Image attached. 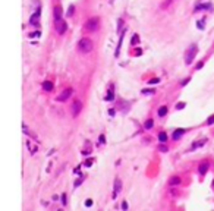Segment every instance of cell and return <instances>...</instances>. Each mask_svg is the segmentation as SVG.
<instances>
[{
	"label": "cell",
	"instance_id": "cell-1",
	"mask_svg": "<svg viewBox=\"0 0 214 211\" xmlns=\"http://www.w3.org/2000/svg\"><path fill=\"white\" fill-rule=\"evenodd\" d=\"M92 48H94V43H92V40H90V38H87V37H84V38L79 40V43H78V50H79L81 53L87 54V53L92 51Z\"/></svg>",
	"mask_w": 214,
	"mask_h": 211
},
{
	"label": "cell",
	"instance_id": "cell-2",
	"mask_svg": "<svg viewBox=\"0 0 214 211\" xmlns=\"http://www.w3.org/2000/svg\"><path fill=\"white\" fill-rule=\"evenodd\" d=\"M98 26H100V19L98 18H91L84 25V31L85 32H95L98 29Z\"/></svg>",
	"mask_w": 214,
	"mask_h": 211
},
{
	"label": "cell",
	"instance_id": "cell-3",
	"mask_svg": "<svg viewBox=\"0 0 214 211\" xmlns=\"http://www.w3.org/2000/svg\"><path fill=\"white\" fill-rule=\"evenodd\" d=\"M197 53H198V47H197L195 44H192V45L188 48L186 54H185V63H186V65H191V63L194 62V59H195Z\"/></svg>",
	"mask_w": 214,
	"mask_h": 211
},
{
	"label": "cell",
	"instance_id": "cell-4",
	"mask_svg": "<svg viewBox=\"0 0 214 211\" xmlns=\"http://www.w3.org/2000/svg\"><path fill=\"white\" fill-rule=\"evenodd\" d=\"M66 29H68V23H66L63 19H59V21H56V32H57L59 35L65 34V32H66Z\"/></svg>",
	"mask_w": 214,
	"mask_h": 211
},
{
	"label": "cell",
	"instance_id": "cell-5",
	"mask_svg": "<svg viewBox=\"0 0 214 211\" xmlns=\"http://www.w3.org/2000/svg\"><path fill=\"white\" fill-rule=\"evenodd\" d=\"M81 110H82V103H81L79 100H75L73 104H72V107H70L72 116H73V117H78V114L81 113Z\"/></svg>",
	"mask_w": 214,
	"mask_h": 211
},
{
	"label": "cell",
	"instance_id": "cell-6",
	"mask_svg": "<svg viewBox=\"0 0 214 211\" xmlns=\"http://www.w3.org/2000/svg\"><path fill=\"white\" fill-rule=\"evenodd\" d=\"M73 94V89L72 88H66L59 97H57V101H62V103H65V101H68L69 98H70V95Z\"/></svg>",
	"mask_w": 214,
	"mask_h": 211
},
{
	"label": "cell",
	"instance_id": "cell-7",
	"mask_svg": "<svg viewBox=\"0 0 214 211\" xmlns=\"http://www.w3.org/2000/svg\"><path fill=\"white\" fill-rule=\"evenodd\" d=\"M208 167H210V163H208V161H203V163L200 164V169H198V172H200V175H201V176H204V175L207 173V170H208Z\"/></svg>",
	"mask_w": 214,
	"mask_h": 211
},
{
	"label": "cell",
	"instance_id": "cell-8",
	"mask_svg": "<svg viewBox=\"0 0 214 211\" xmlns=\"http://www.w3.org/2000/svg\"><path fill=\"white\" fill-rule=\"evenodd\" d=\"M53 16H54V19L56 21H59V19H62V6H54V9H53Z\"/></svg>",
	"mask_w": 214,
	"mask_h": 211
},
{
	"label": "cell",
	"instance_id": "cell-9",
	"mask_svg": "<svg viewBox=\"0 0 214 211\" xmlns=\"http://www.w3.org/2000/svg\"><path fill=\"white\" fill-rule=\"evenodd\" d=\"M178 185H180V178L179 176H172L170 179H169V186H178Z\"/></svg>",
	"mask_w": 214,
	"mask_h": 211
},
{
	"label": "cell",
	"instance_id": "cell-10",
	"mask_svg": "<svg viewBox=\"0 0 214 211\" xmlns=\"http://www.w3.org/2000/svg\"><path fill=\"white\" fill-rule=\"evenodd\" d=\"M120 191H122V180H120V179H116V180H114V194H113V197L116 198V195H117Z\"/></svg>",
	"mask_w": 214,
	"mask_h": 211
},
{
	"label": "cell",
	"instance_id": "cell-11",
	"mask_svg": "<svg viewBox=\"0 0 214 211\" xmlns=\"http://www.w3.org/2000/svg\"><path fill=\"white\" fill-rule=\"evenodd\" d=\"M167 111H169V109H167V106H161V107L158 109V111H157V114H158V117H164V116L167 114Z\"/></svg>",
	"mask_w": 214,
	"mask_h": 211
},
{
	"label": "cell",
	"instance_id": "cell-12",
	"mask_svg": "<svg viewBox=\"0 0 214 211\" xmlns=\"http://www.w3.org/2000/svg\"><path fill=\"white\" fill-rule=\"evenodd\" d=\"M43 89L44 91H51L53 89V82L51 81H44L43 82Z\"/></svg>",
	"mask_w": 214,
	"mask_h": 211
},
{
	"label": "cell",
	"instance_id": "cell-13",
	"mask_svg": "<svg viewBox=\"0 0 214 211\" xmlns=\"http://www.w3.org/2000/svg\"><path fill=\"white\" fill-rule=\"evenodd\" d=\"M185 133V129H179V131H175L173 132V141H178L182 135Z\"/></svg>",
	"mask_w": 214,
	"mask_h": 211
},
{
	"label": "cell",
	"instance_id": "cell-14",
	"mask_svg": "<svg viewBox=\"0 0 214 211\" xmlns=\"http://www.w3.org/2000/svg\"><path fill=\"white\" fill-rule=\"evenodd\" d=\"M167 139H169V136H167L166 132H160V133H158V141H160L161 144H166Z\"/></svg>",
	"mask_w": 214,
	"mask_h": 211
},
{
	"label": "cell",
	"instance_id": "cell-15",
	"mask_svg": "<svg viewBox=\"0 0 214 211\" xmlns=\"http://www.w3.org/2000/svg\"><path fill=\"white\" fill-rule=\"evenodd\" d=\"M38 19H40V12H35V13L31 16V19H29V23H31V25H35V22H38Z\"/></svg>",
	"mask_w": 214,
	"mask_h": 211
},
{
	"label": "cell",
	"instance_id": "cell-16",
	"mask_svg": "<svg viewBox=\"0 0 214 211\" xmlns=\"http://www.w3.org/2000/svg\"><path fill=\"white\" fill-rule=\"evenodd\" d=\"M153 126H154V120L153 119H148L145 123H144V128L147 129V131H150V129H153Z\"/></svg>",
	"mask_w": 214,
	"mask_h": 211
},
{
	"label": "cell",
	"instance_id": "cell-17",
	"mask_svg": "<svg viewBox=\"0 0 214 211\" xmlns=\"http://www.w3.org/2000/svg\"><path fill=\"white\" fill-rule=\"evenodd\" d=\"M158 151H161V153H167V151H169V148H167L164 144H161V145L158 147Z\"/></svg>",
	"mask_w": 214,
	"mask_h": 211
},
{
	"label": "cell",
	"instance_id": "cell-18",
	"mask_svg": "<svg viewBox=\"0 0 214 211\" xmlns=\"http://www.w3.org/2000/svg\"><path fill=\"white\" fill-rule=\"evenodd\" d=\"M172 4V0H166V1H163V4H161V9H166V7H169Z\"/></svg>",
	"mask_w": 214,
	"mask_h": 211
},
{
	"label": "cell",
	"instance_id": "cell-19",
	"mask_svg": "<svg viewBox=\"0 0 214 211\" xmlns=\"http://www.w3.org/2000/svg\"><path fill=\"white\" fill-rule=\"evenodd\" d=\"M158 81H160L158 78H154V79H150L148 84H150V85H154V84H158Z\"/></svg>",
	"mask_w": 214,
	"mask_h": 211
},
{
	"label": "cell",
	"instance_id": "cell-20",
	"mask_svg": "<svg viewBox=\"0 0 214 211\" xmlns=\"http://www.w3.org/2000/svg\"><path fill=\"white\" fill-rule=\"evenodd\" d=\"M213 123H214V114L213 116H210V119L207 120V125H213Z\"/></svg>",
	"mask_w": 214,
	"mask_h": 211
},
{
	"label": "cell",
	"instance_id": "cell-21",
	"mask_svg": "<svg viewBox=\"0 0 214 211\" xmlns=\"http://www.w3.org/2000/svg\"><path fill=\"white\" fill-rule=\"evenodd\" d=\"M73 10H75V7H73V6H69V12H68V15H69V16H72Z\"/></svg>",
	"mask_w": 214,
	"mask_h": 211
},
{
	"label": "cell",
	"instance_id": "cell-22",
	"mask_svg": "<svg viewBox=\"0 0 214 211\" xmlns=\"http://www.w3.org/2000/svg\"><path fill=\"white\" fill-rule=\"evenodd\" d=\"M144 94H154V89H144Z\"/></svg>",
	"mask_w": 214,
	"mask_h": 211
},
{
	"label": "cell",
	"instance_id": "cell-23",
	"mask_svg": "<svg viewBox=\"0 0 214 211\" xmlns=\"http://www.w3.org/2000/svg\"><path fill=\"white\" fill-rule=\"evenodd\" d=\"M136 43H138V35H135V37H134V40H132V43H131V44L134 45V44H136Z\"/></svg>",
	"mask_w": 214,
	"mask_h": 211
},
{
	"label": "cell",
	"instance_id": "cell-24",
	"mask_svg": "<svg viewBox=\"0 0 214 211\" xmlns=\"http://www.w3.org/2000/svg\"><path fill=\"white\" fill-rule=\"evenodd\" d=\"M203 65H204V63H203V62H200V63L197 65V67H195V69H197V70H198V69H201V67H203Z\"/></svg>",
	"mask_w": 214,
	"mask_h": 211
},
{
	"label": "cell",
	"instance_id": "cell-25",
	"mask_svg": "<svg viewBox=\"0 0 214 211\" xmlns=\"http://www.w3.org/2000/svg\"><path fill=\"white\" fill-rule=\"evenodd\" d=\"M62 202H63V204H66V194H63V195H62Z\"/></svg>",
	"mask_w": 214,
	"mask_h": 211
},
{
	"label": "cell",
	"instance_id": "cell-26",
	"mask_svg": "<svg viewBox=\"0 0 214 211\" xmlns=\"http://www.w3.org/2000/svg\"><path fill=\"white\" fill-rule=\"evenodd\" d=\"M40 35V32H32V34H29V37H38Z\"/></svg>",
	"mask_w": 214,
	"mask_h": 211
},
{
	"label": "cell",
	"instance_id": "cell-27",
	"mask_svg": "<svg viewBox=\"0 0 214 211\" xmlns=\"http://www.w3.org/2000/svg\"><path fill=\"white\" fill-rule=\"evenodd\" d=\"M183 106H185V104H183V103H179V104H178V106H176V109H183Z\"/></svg>",
	"mask_w": 214,
	"mask_h": 211
},
{
	"label": "cell",
	"instance_id": "cell-28",
	"mask_svg": "<svg viewBox=\"0 0 214 211\" xmlns=\"http://www.w3.org/2000/svg\"><path fill=\"white\" fill-rule=\"evenodd\" d=\"M122 210H128V204H126V202L122 204Z\"/></svg>",
	"mask_w": 214,
	"mask_h": 211
},
{
	"label": "cell",
	"instance_id": "cell-29",
	"mask_svg": "<svg viewBox=\"0 0 214 211\" xmlns=\"http://www.w3.org/2000/svg\"><path fill=\"white\" fill-rule=\"evenodd\" d=\"M188 82H189V79H185V81H183V82H182V84H180V85H182V87H183V85H186V84H188Z\"/></svg>",
	"mask_w": 214,
	"mask_h": 211
},
{
	"label": "cell",
	"instance_id": "cell-30",
	"mask_svg": "<svg viewBox=\"0 0 214 211\" xmlns=\"http://www.w3.org/2000/svg\"><path fill=\"white\" fill-rule=\"evenodd\" d=\"M213 186H214V182H213Z\"/></svg>",
	"mask_w": 214,
	"mask_h": 211
}]
</instances>
